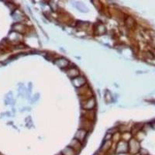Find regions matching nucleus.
Here are the masks:
<instances>
[{
    "instance_id": "nucleus-8",
    "label": "nucleus",
    "mask_w": 155,
    "mask_h": 155,
    "mask_svg": "<svg viewBox=\"0 0 155 155\" xmlns=\"http://www.w3.org/2000/svg\"><path fill=\"white\" fill-rule=\"evenodd\" d=\"M66 72H67V74L68 75V77L71 78L72 79H74V78H75L76 77H78V76L79 75V71H78V70L74 67L71 68H70L69 70H68Z\"/></svg>"
},
{
    "instance_id": "nucleus-1",
    "label": "nucleus",
    "mask_w": 155,
    "mask_h": 155,
    "mask_svg": "<svg viewBox=\"0 0 155 155\" xmlns=\"http://www.w3.org/2000/svg\"><path fill=\"white\" fill-rule=\"evenodd\" d=\"M129 145V152L132 155H136L139 153L140 150V143L137 140L134 138H131L128 143Z\"/></svg>"
},
{
    "instance_id": "nucleus-11",
    "label": "nucleus",
    "mask_w": 155,
    "mask_h": 155,
    "mask_svg": "<svg viewBox=\"0 0 155 155\" xmlns=\"http://www.w3.org/2000/svg\"><path fill=\"white\" fill-rule=\"evenodd\" d=\"M111 144H112L111 141L107 140L106 143H104V145L102 147V148H101V149H102V150H103L104 152H106L108 150H109V148L111 147Z\"/></svg>"
},
{
    "instance_id": "nucleus-2",
    "label": "nucleus",
    "mask_w": 155,
    "mask_h": 155,
    "mask_svg": "<svg viewBox=\"0 0 155 155\" xmlns=\"http://www.w3.org/2000/svg\"><path fill=\"white\" fill-rule=\"evenodd\" d=\"M129 152L128 143L125 140H120L116 145V153H124Z\"/></svg>"
},
{
    "instance_id": "nucleus-6",
    "label": "nucleus",
    "mask_w": 155,
    "mask_h": 155,
    "mask_svg": "<svg viewBox=\"0 0 155 155\" xmlns=\"http://www.w3.org/2000/svg\"><path fill=\"white\" fill-rule=\"evenodd\" d=\"M69 147L72 148V149H74L77 153H78V152L81 150V147H82V143H81V142L78 140L74 139L70 142Z\"/></svg>"
},
{
    "instance_id": "nucleus-9",
    "label": "nucleus",
    "mask_w": 155,
    "mask_h": 155,
    "mask_svg": "<svg viewBox=\"0 0 155 155\" xmlns=\"http://www.w3.org/2000/svg\"><path fill=\"white\" fill-rule=\"evenodd\" d=\"M61 153L62 155H77L78 153L74 149H72V148L70 147L69 146L64 148Z\"/></svg>"
},
{
    "instance_id": "nucleus-4",
    "label": "nucleus",
    "mask_w": 155,
    "mask_h": 155,
    "mask_svg": "<svg viewBox=\"0 0 155 155\" xmlns=\"http://www.w3.org/2000/svg\"><path fill=\"white\" fill-rule=\"evenodd\" d=\"M72 83L74 84V86L77 87V88H81V87L86 85V79L85 78L78 76L75 78L72 79Z\"/></svg>"
},
{
    "instance_id": "nucleus-12",
    "label": "nucleus",
    "mask_w": 155,
    "mask_h": 155,
    "mask_svg": "<svg viewBox=\"0 0 155 155\" xmlns=\"http://www.w3.org/2000/svg\"><path fill=\"white\" fill-rule=\"evenodd\" d=\"M123 137H124V140L125 141L130 140L131 139V134H129V133H125V134L123 135Z\"/></svg>"
},
{
    "instance_id": "nucleus-3",
    "label": "nucleus",
    "mask_w": 155,
    "mask_h": 155,
    "mask_svg": "<svg viewBox=\"0 0 155 155\" xmlns=\"http://www.w3.org/2000/svg\"><path fill=\"white\" fill-rule=\"evenodd\" d=\"M95 106V100L93 97L88 100L83 101L82 107L85 110H92Z\"/></svg>"
},
{
    "instance_id": "nucleus-7",
    "label": "nucleus",
    "mask_w": 155,
    "mask_h": 155,
    "mask_svg": "<svg viewBox=\"0 0 155 155\" xmlns=\"http://www.w3.org/2000/svg\"><path fill=\"white\" fill-rule=\"evenodd\" d=\"M54 64L61 68H66L70 64V62L65 58H60V59H57L54 61Z\"/></svg>"
},
{
    "instance_id": "nucleus-5",
    "label": "nucleus",
    "mask_w": 155,
    "mask_h": 155,
    "mask_svg": "<svg viewBox=\"0 0 155 155\" xmlns=\"http://www.w3.org/2000/svg\"><path fill=\"white\" fill-rule=\"evenodd\" d=\"M87 133H88V131L85 130H83V129H80V130H78L77 131V133H76L75 136H74V139L78 140L80 141L81 143H82L83 141L85 140V137H86Z\"/></svg>"
},
{
    "instance_id": "nucleus-13",
    "label": "nucleus",
    "mask_w": 155,
    "mask_h": 155,
    "mask_svg": "<svg viewBox=\"0 0 155 155\" xmlns=\"http://www.w3.org/2000/svg\"><path fill=\"white\" fill-rule=\"evenodd\" d=\"M58 155H62V154H61V153H60L59 154H58Z\"/></svg>"
},
{
    "instance_id": "nucleus-10",
    "label": "nucleus",
    "mask_w": 155,
    "mask_h": 155,
    "mask_svg": "<svg viewBox=\"0 0 155 155\" xmlns=\"http://www.w3.org/2000/svg\"><path fill=\"white\" fill-rule=\"evenodd\" d=\"M125 23H126V26H127L129 29L134 28V26H135V24H136L135 20H134V19L130 16H127V19H126Z\"/></svg>"
}]
</instances>
